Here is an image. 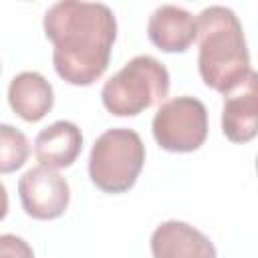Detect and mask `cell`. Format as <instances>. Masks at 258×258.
Listing matches in <instances>:
<instances>
[{
	"mask_svg": "<svg viewBox=\"0 0 258 258\" xmlns=\"http://www.w3.org/2000/svg\"><path fill=\"white\" fill-rule=\"evenodd\" d=\"M42 26L46 38L54 44L52 64L62 81L87 87L103 77L117 38V20L107 4L54 2L46 10Z\"/></svg>",
	"mask_w": 258,
	"mask_h": 258,
	"instance_id": "1",
	"label": "cell"
},
{
	"mask_svg": "<svg viewBox=\"0 0 258 258\" xmlns=\"http://www.w3.org/2000/svg\"><path fill=\"white\" fill-rule=\"evenodd\" d=\"M196 40L200 44L198 71L202 81L226 95L250 75V52L242 22L226 6H208L196 16Z\"/></svg>",
	"mask_w": 258,
	"mask_h": 258,
	"instance_id": "2",
	"label": "cell"
},
{
	"mask_svg": "<svg viewBox=\"0 0 258 258\" xmlns=\"http://www.w3.org/2000/svg\"><path fill=\"white\" fill-rule=\"evenodd\" d=\"M169 93L165 64L149 54L133 56L101 89V101L111 115L133 117L161 103Z\"/></svg>",
	"mask_w": 258,
	"mask_h": 258,
	"instance_id": "3",
	"label": "cell"
},
{
	"mask_svg": "<svg viewBox=\"0 0 258 258\" xmlns=\"http://www.w3.org/2000/svg\"><path fill=\"white\" fill-rule=\"evenodd\" d=\"M145 163V145L137 131L113 127L101 133L89 155L91 181L107 194H123L133 187Z\"/></svg>",
	"mask_w": 258,
	"mask_h": 258,
	"instance_id": "4",
	"label": "cell"
},
{
	"mask_svg": "<svg viewBox=\"0 0 258 258\" xmlns=\"http://www.w3.org/2000/svg\"><path fill=\"white\" fill-rule=\"evenodd\" d=\"M151 131L157 145L165 151H196L208 137V109L196 97H173L159 105L151 121Z\"/></svg>",
	"mask_w": 258,
	"mask_h": 258,
	"instance_id": "5",
	"label": "cell"
},
{
	"mask_svg": "<svg viewBox=\"0 0 258 258\" xmlns=\"http://www.w3.org/2000/svg\"><path fill=\"white\" fill-rule=\"evenodd\" d=\"M18 196L24 212L36 220H54L69 208V181L48 167H30L18 179Z\"/></svg>",
	"mask_w": 258,
	"mask_h": 258,
	"instance_id": "6",
	"label": "cell"
},
{
	"mask_svg": "<svg viewBox=\"0 0 258 258\" xmlns=\"http://www.w3.org/2000/svg\"><path fill=\"white\" fill-rule=\"evenodd\" d=\"M222 131L234 143H248L258 133V75H250L224 95Z\"/></svg>",
	"mask_w": 258,
	"mask_h": 258,
	"instance_id": "7",
	"label": "cell"
},
{
	"mask_svg": "<svg viewBox=\"0 0 258 258\" xmlns=\"http://www.w3.org/2000/svg\"><path fill=\"white\" fill-rule=\"evenodd\" d=\"M153 258H216V246L198 228L167 220L151 234Z\"/></svg>",
	"mask_w": 258,
	"mask_h": 258,
	"instance_id": "8",
	"label": "cell"
},
{
	"mask_svg": "<svg viewBox=\"0 0 258 258\" xmlns=\"http://www.w3.org/2000/svg\"><path fill=\"white\" fill-rule=\"evenodd\" d=\"M147 36L163 52H185L196 40V16L181 6L161 4L149 16Z\"/></svg>",
	"mask_w": 258,
	"mask_h": 258,
	"instance_id": "9",
	"label": "cell"
},
{
	"mask_svg": "<svg viewBox=\"0 0 258 258\" xmlns=\"http://www.w3.org/2000/svg\"><path fill=\"white\" fill-rule=\"evenodd\" d=\"M83 149V133L73 121H54L34 139V155L42 167L62 169L77 161Z\"/></svg>",
	"mask_w": 258,
	"mask_h": 258,
	"instance_id": "10",
	"label": "cell"
},
{
	"mask_svg": "<svg viewBox=\"0 0 258 258\" xmlns=\"http://www.w3.org/2000/svg\"><path fill=\"white\" fill-rule=\"evenodd\" d=\"M8 103L18 117L36 123L52 109V85L36 71L18 73L8 85Z\"/></svg>",
	"mask_w": 258,
	"mask_h": 258,
	"instance_id": "11",
	"label": "cell"
},
{
	"mask_svg": "<svg viewBox=\"0 0 258 258\" xmlns=\"http://www.w3.org/2000/svg\"><path fill=\"white\" fill-rule=\"evenodd\" d=\"M30 155V143L26 135L14 125L0 123V173H12L20 169Z\"/></svg>",
	"mask_w": 258,
	"mask_h": 258,
	"instance_id": "12",
	"label": "cell"
},
{
	"mask_svg": "<svg viewBox=\"0 0 258 258\" xmlns=\"http://www.w3.org/2000/svg\"><path fill=\"white\" fill-rule=\"evenodd\" d=\"M0 258H34V252L24 238L0 234Z\"/></svg>",
	"mask_w": 258,
	"mask_h": 258,
	"instance_id": "13",
	"label": "cell"
},
{
	"mask_svg": "<svg viewBox=\"0 0 258 258\" xmlns=\"http://www.w3.org/2000/svg\"><path fill=\"white\" fill-rule=\"evenodd\" d=\"M8 214V191L6 185L0 181V220H4Z\"/></svg>",
	"mask_w": 258,
	"mask_h": 258,
	"instance_id": "14",
	"label": "cell"
}]
</instances>
